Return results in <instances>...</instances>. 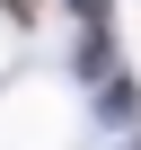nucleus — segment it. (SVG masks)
<instances>
[{
	"label": "nucleus",
	"instance_id": "nucleus-1",
	"mask_svg": "<svg viewBox=\"0 0 141 150\" xmlns=\"http://www.w3.org/2000/svg\"><path fill=\"white\" fill-rule=\"evenodd\" d=\"M80 9H97V0H80Z\"/></svg>",
	"mask_w": 141,
	"mask_h": 150
}]
</instances>
